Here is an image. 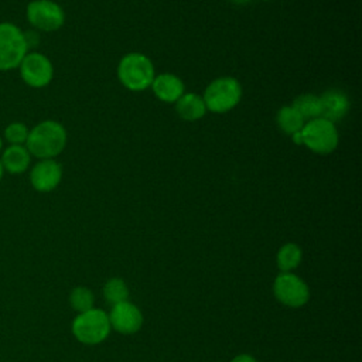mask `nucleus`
I'll return each instance as SVG.
<instances>
[{
    "instance_id": "f257e3e1",
    "label": "nucleus",
    "mask_w": 362,
    "mask_h": 362,
    "mask_svg": "<svg viewBox=\"0 0 362 362\" xmlns=\"http://www.w3.org/2000/svg\"><path fill=\"white\" fill-rule=\"evenodd\" d=\"M68 134L65 127L52 119H45L30 129L25 147L31 157L38 160L55 158L66 146Z\"/></svg>"
},
{
    "instance_id": "f03ea898",
    "label": "nucleus",
    "mask_w": 362,
    "mask_h": 362,
    "mask_svg": "<svg viewBox=\"0 0 362 362\" xmlns=\"http://www.w3.org/2000/svg\"><path fill=\"white\" fill-rule=\"evenodd\" d=\"M291 137L296 144H304L313 153L322 156L332 153L339 141L335 124L322 117L307 120L303 129Z\"/></svg>"
},
{
    "instance_id": "7ed1b4c3",
    "label": "nucleus",
    "mask_w": 362,
    "mask_h": 362,
    "mask_svg": "<svg viewBox=\"0 0 362 362\" xmlns=\"http://www.w3.org/2000/svg\"><path fill=\"white\" fill-rule=\"evenodd\" d=\"M154 76V65L151 59L144 54L129 52L119 61L117 78L120 83L129 90H146L151 86Z\"/></svg>"
},
{
    "instance_id": "20e7f679",
    "label": "nucleus",
    "mask_w": 362,
    "mask_h": 362,
    "mask_svg": "<svg viewBox=\"0 0 362 362\" xmlns=\"http://www.w3.org/2000/svg\"><path fill=\"white\" fill-rule=\"evenodd\" d=\"M110 322L107 314L100 308H90L79 313L71 325L74 337L83 345H98L110 334Z\"/></svg>"
},
{
    "instance_id": "39448f33",
    "label": "nucleus",
    "mask_w": 362,
    "mask_h": 362,
    "mask_svg": "<svg viewBox=\"0 0 362 362\" xmlns=\"http://www.w3.org/2000/svg\"><path fill=\"white\" fill-rule=\"evenodd\" d=\"M242 98V86L232 76H221L209 82L205 88L202 99L206 110L214 113H226L236 107Z\"/></svg>"
},
{
    "instance_id": "423d86ee",
    "label": "nucleus",
    "mask_w": 362,
    "mask_h": 362,
    "mask_svg": "<svg viewBox=\"0 0 362 362\" xmlns=\"http://www.w3.org/2000/svg\"><path fill=\"white\" fill-rule=\"evenodd\" d=\"M28 52L24 31L10 21H0V72L17 69Z\"/></svg>"
},
{
    "instance_id": "0eeeda50",
    "label": "nucleus",
    "mask_w": 362,
    "mask_h": 362,
    "mask_svg": "<svg viewBox=\"0 0 362 362\" xmlns=\"http://www.w3.org/2000/svg\"><path fill=\"white\" fill-rule=\"evenodd\" d=\"M25 18L35 31L54 33L64 25L65 11L54 0H31L25 7Z\"/></svg>"
},
{
    "instance_id": "6e6552de",
    "label": "nucleus",
    "mask_w": 362,
    "mask_h": 362,
    "mask_svg": "<svg viewBox=\"0 0 362 362\" xmlns=\"http://www.w3.org/2000/svg\"><path fill=\"white\" fill-rule=\"evenodd\" d=\"M273 294L276 300L288 308H301L310 300L307 283L294 273L280 272L273 281Z\"/></svg>"
},
{
    "instance_id": "1a4fd4ad",
    "label": "nucleus",
    "mask_w": 362,
    "mask_h": 362,
    "mask_svg": "<svg viewBox=\"0 0 362 362\" xmlns=\"http://www.w3.org/2000/svg\"><path fill=\"white\" fill-rule=\"evenodd\" d=\"M17 69L23 82L34 89L48 86L54 78V65L51 59L38 51H28Z\"/></svg>"
},
{
    "instance_id": "9d476101",
    "label": "nucleus",
    "mask_w": 362,
    "mask_h": 362,
    "mask_svg": "<svg viewBox=\"0 0 362 362\" xmlns=\"http://www.w3.org/2000/svg\"><path fill=\"white\" fill-rule=\"evenodd\" d=\"M107 317L110 328L123 335L134 334L143 325V314L140 308L127 300L112 305Z\"/></svg>"
},
{
    "instance_id": "9b49d317",
    "label": "nucleus",
    "mask_w": 362,
    "mask_h": 362,
    "mask_svg": "<svg viewBox=\"0 0 362 362\" xmlns=\"http://www.w3.org/2000/svg\"><path fill=\"white\" fill-rule=\"evenodd\" d=\"M31 187L38 192L54 191L62 180V167L55 158L38 160L28 174Z\"/></svg>"
},
{
    "instance_id": "f8f14e48",
    "label": "nucleus",
    "mask_w": 362,
    "mask_h": 362,
    "mask_svg": "<svg viewBox=\"0 0 362 362\" xmlns=\"http://www.w3.org/2000/svg\"><path fill=\"white\" fill-rule=\"evenodd\" d=\"M320 117L337 123L345 117L351 102L348 95L341 89H328L320 96Z\"/></svg>"
},
{
    "instance_id": "ddd939ff",
    "label": "nucleus",
    "mask_w": 362,
    "mask_h": 362,
    "mask_svg": "<svg viewBox=\"0 0 362 362\" xmlns=\"http://www.w3.org/2000/svg\"><path fill=\"white\" fill-rule=\"evenodd\" d=\"M150 88L153 89L156 98L165 103H175L185 92L181 78L168 72L156 75Z\"/></svg>"
},
{
    "instance_id": "4468645a",
    "label": "nucleus",
    "mask_w": 362,
    "mask_h": 362,
    "mask_svg": "<svg viewBox=\"0 0 362 362\" xmlns=\"http://www.w3.org/2000/svg\"><path fill=\"white\" fill-rule=\"evenodd\" d=\"M0 161L4 168V173L8 174H23L31 165V154L25 146H13L8 144L0 153Z\"/></svg>"
},
{
    "instance_id": "2eb2a0df",
    "label": "nucleus",
    "mask_w": 362,
    "mask_h": 362,
    "mask_svg": "<svg viewBox=\"0 0 362 362\" xmlns=\"http://www.w3.org/2000/svg\"><path fill=\"white\" fill-rule=\"evenodd\" d=\"M175 112L187 122L199 120L206 113V106L201 95L198 93H182L175 102Z\"/></svg>"
},
{
    "instance_id": "dca6fc26",
    "label": "nucleus",
    "mask_w": 362,
    "mask_h": 362,
    "mask_svg": "<svg viewBox=\"0 0 362 362\" xmlns=\"http://www.w3.org/2000/svg\"><path fill=\"white\" fill-rule=\"evenodd\" d=\"M303 260V250L297 243L288 242L286 245H283L277 255H276V263L280 272L284 273H291L294 269H297L300 266Z\"/></svg>"
},
{
    "instance_id": "f3484780",
    "label": "nucleus",
    "mask_w": 362,
    "mask_h": 362,
    "mask_svg": "<svg viewBox=\"0 0 362 362\" xmlns=\"http://www.w3.org/2000/svg\"><path fill=\"white\" fill-rule=\"evenodd\" d=\"M276 123L281 132H284L288 136H293L303 129L305 120L291 105H287L279 109L276 115Z\"/></svg>"
},
{
    "instance_id": "a211bd4d",
    "label": "nucleus",
    "mask_w": 362,
    "mask_h": 362,
    "mask_svg": "<svg viewBox=\"0 0 362 362\" xmlns=\"http://www.w3.org/2000/svg\"><path fill=\"white\" fill-rule=\"evenodd\" d=\"M291 106L300 113V116L307 122L315 117H320V98L314 93L298 95Z\"/></svg>"
},
{
    "instance_id": "6ab92c4d",
    "label": "nucleus",
    "mask_w": 362,
    "mask_h": 362,
    "mask_svg": "<svg viewBox=\"0 0 362 362\" xmlns=\"http://www.w3.org/2000/svg\"><path fill=\"white\" fill-rule=\"evenodd\" d=\"M103 297L112 305L126 301L129 297V287L123 279L112 277L103 286Z\"/></svg>"
},
{
    "instance_id": "aec40b11",
    "label": "nucleus",
    "mask_w": 362,
    "mask_h": 362,
    "mask_svg": "<svg viewBox=\"0 0 362 362\" xmlns=\"http://www.w3.org/2000/svg\"><path fill=\"white\" fill-rule=\"evenodd\" d=\"M69 304H71L72 310H75L78 314L85 313L90 308H93L95 296L90 288L78 286V287L72 288V291L69 293Z\"/></svg>"
},
{
    "instance_id": "412c9836",
    "label": "nucleus",
    "mask_w": 362,
    "mask_h": 362,
    "mask_svg": "<svg viewBox=\"0 0 362 362\" xmlns=\"http://www.w3.org/2000/svg\"><path fill=\"white\" fill-rule=\"evenodd\" d=\"M28 126L23 122H11L6 126L3 132V139L7 141V144L13 146H24L28 137Z\"/></svg>"
},
{
    "instance_id": "4be33fe9",
    "label": "nucleus",
    "mask_w": 362,
    "mask_h": 362,
    "mask_svg": "<svg viewBox=\"0 0 362 362\" xmlns=\"http://www.w3.org/2000/svg\"><path fill=\"white\" fill-rule=\"evenodd\" d=\"M24 37H25V42L28 47V51L31 48H35L40 44V34L35 30H30V31H24Z\"/></svg>"
},
{
    "instance_id": "5701e85b",
    "label": "nucleus",
    "mask_w": 362,
    "mask_h": 362,
    "mask_svg": "<svg viewBox=\"0 0 362 362\" xmlns=\"http://www.w3.org/2000/svg\"><path fill=\"white\" fill-rule=\"evenodd\" d=\"M230 362H257V359L249 354H239Z\"/></svg>"
},
{
    "instance_id": "b1692460",
    "label": "nucleus",
    "mask_w": 362,
    "mask_h": 362,
    "mask_svg": "<svg viewBox=\"0 0 362 362\" xmlns=\"http://www.w3.org/2000/svg\"><path fill=\"white\" fill-rule=\"evenodd\" d=\"M232 3H235V4H245V3H247V1H250V0H230Z\"/></svg>"
},
{
    "instance_id": "393cba45",
    "label": "nucleus",
    "mask_w": 362,
    "mask_h": 362,
    "mask_svg": "<svg viewBox=\"0 0 362 362\" xmlns=\"http://www.w3.org/2000/svg\"><path fill=\"white\" fill-rule=\"evenodd\" d=\"M3 148H4V139L3 136H0V153L3 151Z\"/></svg>"
},
{
    "instance_id": "a878e982",
    "label": "nucleus",
    "mask_w": 362,
    "mask_h": 362,
    "mask_svg": "<svg viewBox=\"0 0 362 362\" xmlns=\"http://www.w3.org/2000/svg\"><path fill=\"white\" fill-rule=\"evenodd\" d=\"M3 177H4V168H3V165H1V161H0V181L3 180Z\"/></svg>"
}]
</instances>
